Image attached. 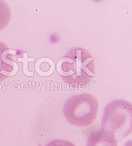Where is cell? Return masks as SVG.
Masks as SVG:
<instances>
[{"instance_id":"1","label":"cell","mask_w":132,"mask_h":146,"mask_svg":"<svg viewBox=\"0 0 132 146\" xmlns=\"http://www.w3.org/2000/svg\"><path fill=\"white\" fill-rule=\"evenodd\" d=\"M58 72L68 86H87L96 75L95 60L87 50L83 47H72L60 59Z\"/></svg>"},{"instance_id":"2","label":"cell","mask_w":132,"mask_h":146,"mask_svg":"<svg viewBox=\"0 0 132 146\" xmlns=\"http://www.w3.org/2000/svg\"><path fill=\"white\" fill-rule=\"evenodd\" d=\"M101 129L111 132L117 140L132 133V103L123 99L109 102L103 110Z\"/></svg>"},{"instance_id":"3","label":"cell","mask_w":132,"mask_h":146,"mask_svg":"<svg viewBox=\"0 0 132 146\" xmlns=\"http://www.w3.org/2000/svg\"><path fill=\"white\" fill-rule=\"evenodd\" d=\"M99 104L95 96L82 93L70 97L65 102L63 114L70 125L84 128L92 125L97 116Z\"/></svg>"},{"instance_id":"4","label":"cell","mask_w":132,"mask_h":146,"mask_svg":"<svg viewBox=\"0 0 132 146\" xmlns=\"http://www.w3.org/2000/svg\"><path fill=\"white\" fill-rule=\"evenodd\" d=\"M16 61L13 60V50L0 41V81L5 80L16 73Z\"/></svg>"},{"instance_id":"5","label":"cell","mask_w":132,"mask_h":146,"mask_svg":"<svg viewBox=\"0 0 132 146\" xmlns=\"http://www.w3.org/2000/svg\"><path fill=\"white\" fill-rule=\"evenodd\" d=\"M87 146H118V140L111 132L101 129L89 136Z\"/></svg>"},{"instance_id":"6","label":"cell","mask_w":132,"mask_h":146,"mask_svg":"<svg viewBox=\"0 0 132 146\" xmlns=\"http://www.w3.org/2000/svg\"><path fill=\"white\" fill-rule=\"evenodd\" d=\"M11 11L5 1L0 0V31H2L11 22Z\"/></svg>"},{"instance_id":"7","label":"cell","mask_w":132,"mask_h":146,"mask_svg":"<svg viewBox=\"0 0 132 146\" xmlns=\"http://www.w3.org/2000/svg\"><path fill=\"white\" fill-rule=\"evenodd\" d=\"M45 146H77L74 145L72 142L67 140H62V139H57V140H53L47 143Z\"/></svg>"},{"instance_id":"8","label":"cell","mask_w":132,"mask_h":146,"mask_svg":"<svg viewBox=\"0 0 132 146\" xmlns=\"http://www.w3.org/2000/svg\"><path fill=\"white\" fill-rule=\"evenodd\" d=\"M124 146H132V140L127 141L126 143H125V145H124Z\"/></svg>"}]
</instances>
